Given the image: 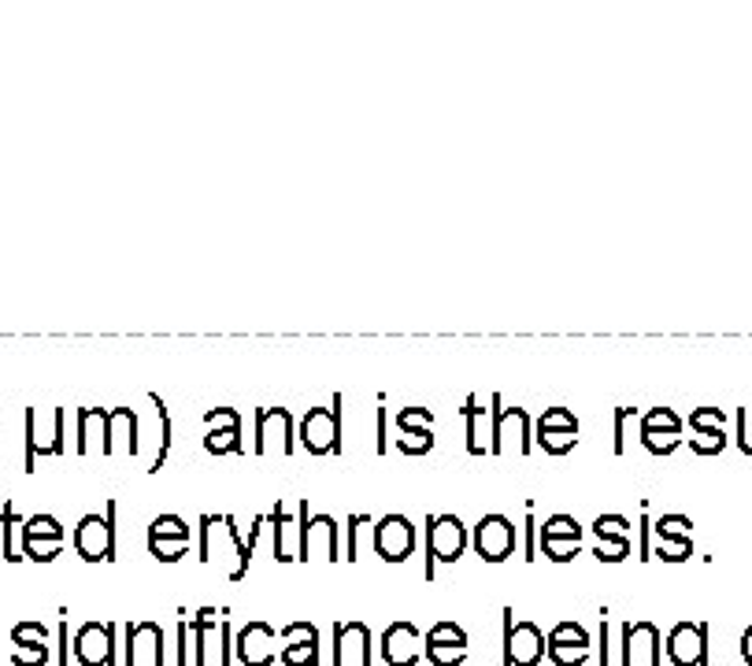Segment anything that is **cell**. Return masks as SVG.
I'll return each instance as SVG.
<instances>
[{
    "label": "cell",
    "mask_w": 752,
    "mask_h": 666,
    "mask_svg": "<svg viewBox=\"0 0 752 666\" xmlns=\"http://www.w3.org/2000/svg\"><path fill=\"white\" fill-rule=\"evenodd\" d=\"M468 548V526L457 515H430L427 518V582L434 577L438 563H457Z\"/></svg>",
    "instance_id": "obj_1"
},
{
    "label": "cell",
    "mask_w": 752,
    "mask_h": 666,
    "mask_svg": "<svg viewBox=\"0 0 752 666\" xmlns=\"http://www.w3.org/2000/svg\"><path fill=\"white\" fill-rule=\"evenodd\" d=\"M38 455H63V407H27V474H34Z\"/></svg>",
    "instance_id": "obj_2"
},
{
    "label": "cell",
    "mask_w": 752,
    "mask_h": 666,
    "mask_svg": "<svg viewBox=\"0 0 752 666\" xmlns=\"http://www.w3.org/2000/svg\"><path fill=\"white\" fill-rule=\"evenodd\" d=\"M74 548L86 563H108L116 559V500L104 515H86L74 529Z\"/></svg>",
    "instance_id": "obj_3"
},
{
    "label": "cell",
    "mask_w": 752,
    "mask_h": 666,
    "mask_svg": "<svg viewBox=\"0 0 752 666\" xmlns=\"http://www.w3.org/2000/svg\"><path fill=\"white\" fill-rule=\"evenodd\" d=\"M301 444L312 455H341V396L330 407H312L301 418Z\"/></svg>",
    "instance_id": "obj_4"
},
{
    "label": "cell",
    "mask_w": 752,
    "mask_h": 666,
    "mask_svg": "<svg viewBox=\"0 0 752 666\" xmlns=\"http://www.w3.org/2000/svg\"><path fill=\"white\" fill-rule=\"evenodd\" d=\"M415 548V526L404 515H385L374 522V552L385 563H404Z\"/></svg>",
    "instance_id": "obj_5"
},
{
    "label": "cell",
    "mask_w": 752,
    "mask_h": 666,
    "mask_svg": "<svg viewBox=\"0 0 752 666\" xmlns=\"http://www.w3.org/2000/svg\"><path fill=\"white\" fill-rule=\"evenodd\" d=\"M474 552L485 563H504L515 552V526L508 522V515H485L474 526Z\"/></svg>",
    "instance_id": "obj_6"
},
{
    "label": "cell",
    "mask_w": 752,
    "mask_h": 666,
    "mask_svg": "<svg viewBox=\"0 0 752 666\" xmlns=\"http://www.w3.org/2000/svg\"><path fill=\"white\" fill-rule=\"evenodd\" d=\"M297 422L285 407H260L257 411V455H268L271 441H279V452L282 455H293L297 452Z\"/></svg>",
    "instance_id": "obj_7"
},
{
    "label": "cell",
    "mask_w": 752,
    "mask_h": 666,
    "mask_svg": "<svg viewBox=\"0 0 752 666\" xmlns=\"http://www.w3.org/2000/svg\"><path fill=\"white\" fill-rule=\"evenodd\" d=\"M641 444L652 455H668L682 444V418L674 415L671 407H652L645 418H641Z\"/></svg>",
    "instance_id": "obj_8"
},
{
    "label": "cell",
    "mask_w": 752,
    "mask_h": 666,
    "mask_svg": "<svg viewBox=\"0 0 752 666\" xmlns=\"http://www.w3.org/2000/svg\"><path fill=\"white\" fill-rule=\"evenodd\" d=\"M74 655L82 666H116V626H101V622L82 626L74 637Z\"/></svg>",
    "instance_id": "obj_9"
},
{
    "label": "cell",
    "mask_w": 752,
    "mask_h": 666,
    "mask_svg": "<svg viewBox=\"0 0 752 666\" xmlns=\"http://www.w3.org/2000/svg\"><path fill=\"white\" fill-rule=\"evenodd\" d=\"M541 655H545V637L534 622H508L504 659L512 666H538Z\"/></svg>",
    "instance_id": "obj_10"
},
{
    "label": "cell",
    "mask_w": 752,
    "mask_h": 666,
    "mask_svg": "<svg viewBox=\"0 0 752 666\" xmlns=\"http://www.w3.org/2000/svg\"><path fill=\"white\" fill-rule=\"evenodd\" d=\"M204 426H208L204 448L212 455L241 452V418L234 407H212L204 415Z\"/></svg>",
    "instance_id": "obj_11"
},
{
    "label": "cell",
    "mask_w": 752,
    "mask_h": 666,
    "mask_svg": "<svg viewBox=\"0 0 752 666\" xmlns=\"http://www.w3.org/2000/svg\"><path fill=\"white\" fill-rule=\"evenodd\" d=\"M427 655L434 666H460L463 655H468V633L457 622H438L427 633Z\"/></svg>",
    "instance_id": "obj_12"
},
{
    "label": "cell",
    "mask_w": 752,
    "mask_h": 666,
    "mask_svg": "<svg viewBox=\"0 0 752 666\" xmlns=\"http://www.w3.org/2000/svg\"><path fill=\"white\" fill-rule=\"evenodd\" d=\"M563 433L574 437V433H579V418H574L568 407H549L545 415L538 418V444L549 455H568L579 441H560Z\"/></svg>",
    "instance_id": "obj_13"
},
{
    "label": "cell",
    "mask_w": 752,
    "mask_h": 666,
    "mask_svg": "<svg viewBox=\"0 0 752 666\" xmlns=\"http://www.w3.org/2000/svg\"><path fill=\"white\" fill-rule=\"evenodd\" d=\"M127 640V666H163V633L157 622H134Z\"/></svg>",
    "instance_id": "obj_14"
},
{
    "label": "cell",
    "mask_w": 752,
    "mask_h": 666,
    "mask_svg": "<svg viewBox=\"0 0 752 666\" xmlns=\"http://www.w3.org/2000/svg\"><path fill=\"white\" fill-rule=\"evenodd\" d=\"M723 411L719 407H696L690 415V430L696 433V437H690V448L696 455H719L726 448V433H723Z\"/></svg>",
    "instance_id": "obj_15"
},
{
    "label": "cell",
    "mask_w": 752,
    "mask_h": 666,
    "mask_svg": "<svg viewBox=\"0 0 752 666\" xmlns=\"http://www.w3.org/2000/svg\"><path fill=\"white\" fill-rule=\"evenodd\" d=\"M415 644H419V633L412 622H393L382 637V659L390 666H415V659H419Z\"/></svg>",
    "instance_id": "obj_16"
},
{
    "label": "cell",
    "mask_w": 752,
    "mask_h": 666,
    "mask_svg": "<svg viewBox=\"0 0 752 666\" xmlns=\"http://www.w3.org/2000/svg\"><path fill=\"white\" fill-rule=\"evenodd\" d=\"M626 529H630V526H626V518H623V515H601V518H596V522H593V533H596V537H601V541L612 544V548H596V552H593L596 559H601V563H619V559H626V555H630V537H626Z\"/></svg>",
    "instance_id": "obj_17"
},
{
    "label": "cell",
    "mask_w": 752,
    "mask_h": 666,
    "mask_svg": "<svg viewBox=\"0 0 752 666\" xmlns=\"http://www.w3.org/2000/svg\"><path fill=\"white\" fill-rule=\"evenodd\" d=\"M545 648H549L552 663H557V666H579V659H574L568 648L590 652V633H585L582 626H574V622H563V626L552 629V637L545 640Z\"/></svg>",
    "instance_id": "obj_18"
},
{
    "label": "cell",
    "mask_w": 752,
    "mask_h": 666,
    "mask_svg": "<svg viewBox=\"0 0 752 666\" xmlns=\"http://www.w3.org/2000/svg\"><path fill=\"white\" fill-rule=\"evenodd\" d=\"M560 541L568 544V548H579L582 544V526L571 515H552L545 526H541V552H545L552 563H560Z\"/></svg>",
    "instance_id": "obj_19"
},
{
    "label": "cell",
    "mask_w": 752,
    "mask_h": 666,
    "mask_svg": "<svg viewBox=\"0 0 752 666\" xmlns=\"http://www.w3.org/2000/svg\"><path fill=\"white\" fill-rule=\"evenodd\" d=\"M334 666H341L349 659V652H357V663L360 666H371V648H368V640H371V633H368V626L363 622H345V626H338V633H334Z\"/></svg>",
    "instance_id": "obj_20"
},
{
    "label": "cell",
    "mask_w": 752,
    "mask_h": 666,
    "mask_svg": "<svg viewBox=\"0 0 752 666\" xmlns=\"http://www.w3.org/2000/svg\"><path fill=\"white\" fill-rule=\"evenodd\" d=\"M704 633H708L704 626H696V629L693 626H679V629H674L671 633V644H668L671 659L679 663V666H690L693 659L704 663Z\"/></svg>",
    "instance_id": "obj_21"
},
{
    "label": "cell",
    "mask_w": 752,
    "mask_h": 666,
    "mask_svg": "<svg viewBox=\"0 0 752 666\" xmlns=\"http://www.w3.org/2000/svg\"><path fill=\"white\" fill-rule=\"evenodd\" d=\"M297 629H301V644H297L290 633H285V637H290L293 644H285L282 659H285V666H312L315 663V652H319V633L308 626V622H301Z\"/></svg>",
    "instance_id": "obj_22"
},
{
    "label": "cell",
    "mask_w": 752,
    "mask_h": 666,
    "mask_svg": "<svg viewBox=\"0 0 752 666\" xmlns=\"http://www.w3.org/2000/svg\"><path fill=\"white\" fill-rule=\"evenodd\" d=\"M271 522H274V526H279V541H274V559H279V563H290V559H297V548L290 544L293 533H297V541H301V529H297V522L285 518L282 504L271 511Z\"/></svg>",
    "instance_id": "obj_23"
},
{
    "label": "cell",
    "mask_w": 752,
    "mask_h": 666,
    "mask_svg": "<svg viewBox=\"0 0 752 666\" xmlns=\"http://www.w3.org/2000/svg\"><path fill=\"white\" fill-rule=\"evenodd\" d=\"M19 526H23V522L16 518V504H12V500H8L4 511H0V537H4V559H8V563H19V559H23V548H19V544H16Z\"/></svg>",
    "instance_id": "obj_24"
},
{
    "label": "cell",
    "mask_w": 752,
    "mask_h": 666,
    "mask_svg": "<svg viewBox=\"0 0 752 666\" xmlns=\"http://www.w3.org/2000/svg\"><path fill=\"white\" fill-rule=\"evenodd\" d=\"M149 541H171V544H190V526L179 515H160L152 522Z\"/></svg>",
    "instance_id": "obj_25"
},
{
    "label": "cell",
    "mask_w": 752,
    "mask_h": 666,
    "mask_svg": "<svg viewBox=\"0 0 752 666\" xmlns=\"http://www.w3.org/2000/svg\"><path fill=\"white\" fill-rule=\"evenodd\" d=\"M63 552V537H23V555L34 563H52Z\"/></svg>",
    "instance_id": "obj_26"
},
{
    "label": "cell",
    "mask_w": 752,
    "mask_h": 666,
    "mask_svg": "<svg viewBox=\"0 0 752 666\" xmlns=\"http://www.w3.org/2000/svg\"><path fill=\"white\" fill-rule=\"evenodd\" d=\"M23 537H63V526L52 515H30L23 526H19Z\"/></svg>",
    "instance_id": "obj_27"
},
{
    "label": "cell",
    "mask_w": 752,
    "mask_h": 666,
    "mask_svg": "<svg viewBox=\"0 0 752 666\" xmlns=\"http://www.w3.org/2000/svg\"><path fill=\"white\" fill-rule=\"evenodd\" d=\"M152 404L160 407V430H163V441H160V455H157V463L149 466V474H157L160 466H163V460H168V452H171V433H174V426H171V415H168V407H163V400L152 393Z\"/></svg>",
    "instance_id": "obj_28"
},
{
    "label": "cell",
    "mask_w": 752,
    "mask_h": 666,
    "mask_svg": "<svg viewBox=\"0 0 752 666\" xmlns=\"http://www.w3.org/2000/svg\"><path fill=\"white\" fill-rule=\"evenodd\" d=\"M12 663L16 666H46L49 663V644L38 640V644H23V648L12 652Z\"/></svg>",
    "instance_id": "obj_29"
},
{
    "label": "cell",
    "mask_w": 752,
    "mask_h": 666,
    "mask_svg": "<svg viewBox=\"0 0 752 666\" xmlns=\"http://www.w3.org/2000/svg\"><path fill=\"white\" fill-rule=\"evenodd\" d=\"M38 640H49V629L41 626V622H19V626L12 629L16 648H23V644H38Z\"/></svg>",
    "instance_id": "obj_30"
},
{
    "label": "cell",
    "mask_w": 752,
    "mask_h": 666,
    "mask_svg": "<svg viewBox=\"0 0 752 666\" xmlns=\"http://www.w3.org/2000/svg\"><path fill=\"white\" fill-rule=\"evenodd\" d=\"M479 415H482V407H474V396L468 400V407H463V418H468V452L471 455H485V444L479 441Z\"/></svg>",
    "instance_id": "obj_31"
},
{
    "label": "cell",
    "mask_w": 752,
    "mask_h": 666,
    "mask_svg": "<svg viewBox=\"0 0 752 666\" xmlns=\"http://www.w3.org/2000/svg\"><path fill=\"white\" fill-rule=\"evenodd\" d=\"M149 548L160 563H179L186 555V544H171V541H149Z\"/></svg>",
    "instance_id": "obj_32"
},
{
    "label": "cell",
    "mask_w": 752,
    "mask_h": 666,
    "mask_svg": "<svg viewBox=\"0 0 752 666\" xmlns=\"http://www.w3.org/2000/svg\"><path fill=\"white\" fill-rule=\"evenodd\" d=\"M690 526H693V522L685 515H663L656 522V533H660V537H663V533H690Z\"/></svg>",
    "instance_id": "obj_33"
},
{
    "label": "cell",
    "mask_w": 752,
    "mask_h": 666,
    "mask_svg": "<svg viewBox=\"0 0 752 666\" xmlns=\"http://www.w3.org/2000/svg\"><path fill=\"white\" fill-rule=\"evenodd\" d=\"M738 444H741V455H749V460H752V426H749L745 407L738 411Z\"/></svg>",
    "instance_id": "obj_34"
},
{
    "label": "cell",
    "mask_w": 752,
    "mask_h": 666,
    "mask_svg": "<svg viewBox=\"0 0 752 666\" xmlns=\"http://www.w3.org/2000/svg\"><path fill=\"white\" fill-rule=\"evenodd\" d=\"M363 522H371V518H368V515H352V518H349V526H352V529H349V559H352V563H357V526H363Z\"/></svg>",
    "instance_id": "obj_35"
},
{
    "label": "cell",
    "mask_w": 752,
    "mask_h": 666,
    "mask_svg": "<svg viewBox=\"0 0 752 666\" xmlns=\"http://www.w3.org/2000/svg\"><path fill=\"white\" fill-rule=\"evenodd\" d=\"M626 415H630V407H619L615 411V452L623 455V422H626Z\"/></svg>",
    "instance_id": "obj_36"
},
{
    "label": "cell",
    "mask_w": 752,
    "mask_h": 666,
    "mask_svg": "<svg viewBox=\"0 0 752 666\" xmlns=\"http://www.w3.org/2000/svg\"><path fill=\"white\" fill-rule=\"evenodd\" d=\"M379 452H385V407L379 411Z\"/></svg>",
    "instance_id": "obj_37"
}]
</instances>
